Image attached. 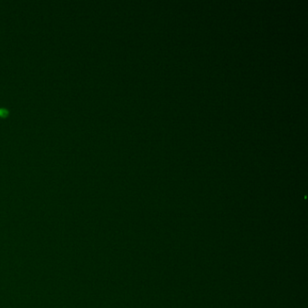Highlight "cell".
Returning <instances> with one entry per match:
<instances>
[{"label":"cell","mask_w":308,"mask_h":308,"mask_svg":"<svg viewBox=\"0 0 308 308\" xmlns=\"http://www.w3.org/2000/svg\"><path fill=\"white\" fill-rule=\"evenodd\" d=\"M7 114V111L5 110V109H0V116H5Z\"/></svg>","instance_id":"obj_1"}]
</instances>
